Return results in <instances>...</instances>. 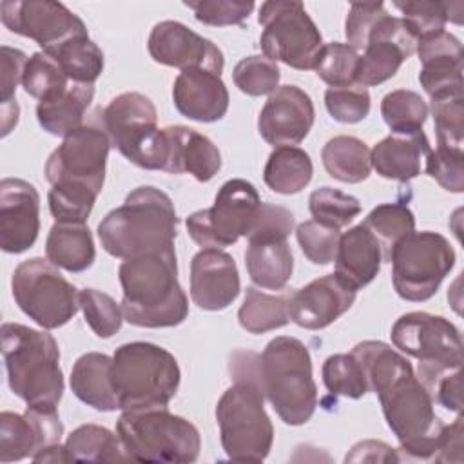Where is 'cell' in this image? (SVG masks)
Returning <instances> with one entry per match:
<instances>
[{
  "label": "cell",
  "instance_id": "5bb4252c",
  "mask_svg": "<svg viewBox=\"0 0 464 464\" xmlns=\"http://www.w3.org/2000/svg\"><path fill=\"white\" fill-rule=\"evenodd\" d=\"M261 198L256 187L241 178L221 185L210 208L187 218L188 236L203 248H223L239 237H248L259 214Z\"/></svg>",
  "mask_w": 464,
  "mask_h": 464
},
{
  "label": "cell",
  "instance_id": "8d00e7d4",
  "mask_svg": "<svg viewBox=\"0 0 464 464\" xmlns=\"http://www.w3.org/2000/svg\"><path fill=\"white\" fill-rule=\"evenodd\" d=\"M47 54L60 63L67 78L74 83L94 85L103 71V51L89 38V34L76 36Z\"/></svg>",
  "mask_w": 464,
  "mask_h": 464
},
{
  "label": "cell",
  "instance_id": "277c9868",
  "mask_svg": "<svg viewBox=\"0 0 464 464\" xmlns=\"http://www.w3.org/2000/svg\"><path fill=\"white\" fill-rule=\"evenodd\" d=\"M178 216L172 199L160 188L138 187L125 203L111 210L98 225V237L107 254L130 259L174 245Z\"/></svg>",
  "mask_w": 464,
  "mask_h": 464
},
{
  "label": "cell",
  "instance_id": "db71d44e",
  "mask_svg": "<svg viewBox=\"0 0 464 464\" xmlns=\"http://www.w3.org/2000/svg\"><path fill=\"white\" fill-rule=\"evenodd\" d=\"M96 198L98 196L87 190L63 187H51L47 194L53 218L63 223H85L96 203Z\"/></svg>",
  "mask_w": 464,
  "mask_h": 464
},
{
  "label": "cell",
  "instance_id": "cb8c5ba5",
  "mask_svg": "<svg viewBox=\"0 0 464 464\" xmlns=\"http://www.w3.org/2000/svg\"><path fill=\"white\" fill-rule=\"evenodd\" d=\"M415 53L422 63L419 82L431 100L462 94V44L440 31L417 42Z\"/></svg>",
  "mask_w": 464,
  "mask_h": 464
},
{
  "label": "cell",
  "instance_id": "603a6c76",
  "mask_svg": "<svg viewBox=\"0 0 464 464\" xmlns=\"http://www.w3.org/2000/svg\"><path fill=\"white\" fill-rule=\"evenodd\" d=\"M357 292L335 274L317 277L294 292L288 301V315L297 326L321 330L337 321L355 303Z\"/></svg>",
  "mask_w": 464,
  "mask_h": 464
},
{
  "label": "cell",
  "instance_id": "6da1fadb",
  "mask_svg": "<svg viewBox=\"0 0 464 464\" xmlns=\"http://www.w3.org/2000/svg\"><path fill=\"white\" fill-rule=\"evenodd\" d=\"M352 353L364 370L370 392L379 397L399 450L406 459H433L446 424L435 413V402L410 361L381 341H362Z\"/></svg>",
  "mask_w": 464,
  "mask_h": 464
},
{
  "label": "cell",
  "instance_id": "ba28073f",
  "mask_svg": "<svg viewBox=\"0 0 464 464\" xmlns=\"http://www.w3.org/2000/svg\"><path fill=\"white\" fill-rule=\"evenodd\" d=\"M116 435L129 459L138 462L185 464L194 462L201 450L198 428L167 406L123 411Z\"/></svg>",
  "mask_w": 464,
  "mask_h": 464
},
{
  "label": "cell",
  "instance_id": "6125c7cd",
  "mask_svg": "<svg viewBox=\"0 0 464 464\" xmlns=\"http://www.w3.org/2000/svg\"><path fill=\"white\" fill-rule=\"evenodd\" d=\"M18 103L16 100L11 103H2V136H7L11 132V129L16 125L18 121Z\"/></svg>",
  "mask_w": 464,
  "mask_h": 464
},
{
  "label": "cell",
  "instance_id": "74e56055",
  "mask_svg": "<svg viewBox=\"0 0 464 464\" xmlns=\"http://www.w3.org/2000/svg\"><path fill=\"white\" fill-rule=\"evenodd\" d=\"M428 112L430 109L422 96L410 89L392 91L381 102L382 120L393 134L420 132L426 123Z\"/></svg>",
  "mask_w": 464,
  "mask_h": 464
},
{
  "label": "cell",
  "instance_id": "7bdbcfd3",
  "mask_svg": "<svg viewBox=\"0 0 464 464\" xmlns=\"http://www.w3.org/2000/svg\"><path fill=\"white\" fill-rule=\"evenodd\" d=\"M308 208L314 221L339 230L352 223L355 216H359L361 203L355 196H350L343 190L321 187L310 194Z\"/></svg>",
  "mask_w": 464,
  "mask_h": 464
},
{
  "label": "cell",
  "instance_id": "8992f818",
  "mask_svg": "<svg viewBox=\"0 0 464 464\" xmlns=\"http://www.w3.org/2000/svg\"><path fill=\"white\" fill-rule=\"evenodd\" d=\"M257 382L285 424L301 426L312 419L317 386L304 343L288 335L272 339L257 357Z\"/></svg>",
  "mask_w": 464,
  "mask_h": 464
},
{
  "label": "cell",
  "instance_id": "816d5d0a",
  "mask_svg": "<svg viewBox=\"0 0 464 464\" xmlns=\"http://www.w3.org/2000/svg\"><path fill=\"white\" fill-rule=\"evenodd\" d=\"M426 174L433 178L444 190L460 194L464 190V152L437 145L426 156Z\"/></svg>",
  "mask_w": 464,
  "mask_h": 464
},
{
  "label": "cell",
  "instance_id": "8fae6325",
  "mask_svg": "<svg viewBox=\"0 0 464 464\" xmlns=\"http://www.w3.org/2000/svg\"><path fill=\"white\" fill-rule=\"evenodd\" d=\"M11 292L18 308L44 330L67 324L80 308V292L44 257L25 259L14 268Z\"/></svg>",
  "mask_w": 464,
  "mask_h": 464
},
{
  "label": "cell",
  "instance_id": "681fc988",
  "mask_svg": "<svg viewBox=\"0 0 464 464\" xmlns=\"http://www.w3.org/2000/svg\"><path fill=\"white\" fill-rule=\"evenodd\" d=\"M431 116L437 132V145L462 149L464 145V100L460 96H450L442 100H431Z\"/></svg>",
  "mask_w": 464,
  "mask_h": 464
},
{
  "label": "cell",
  "instance_id": "4dcf8cb0",
  "mask_svg": "<svg viewBox=\"0 0 464 464\" xmlns=\"http://www.w3.org/2000/svg\"><path fill=\"white\" fill-rule=\"evenodd\" d=\"M47 259L67 272L87 270L96 257L92 234L85 223L56 221L45 239Z\"/></svg>",
  "mask_w": 464,
  "mask_h": 464
},
{
  "label": "cell",
  "instance_id": "f1b7e54d",
  "mask_svg": "<svg viewBox=\"0 0 464 464\" xmlns=\"http://www.w3.org/2000/svg\"><path fill=\"white\" fill-rule=\"evenodd\" d=\"M245 265L252 283L259 288H285L294 270V257L286 237L250 236L245 252Z\"/></svg>",
  "mask_w": 464,
  "mask_h": 464
},
{
  "label": "cell",
  "instance_id": "7c38bea8",
  "mask_svg": "<svg viewBox=\"0 0 464 464\" xmlns=\"http://www.w3.org/2000/svg\"><path fill=\"white\" fill-rule=\"evenodd\" d=\"M263 33L259 38L263 56L283 62L299 71L315 67L323 49V36L301 2L268 0L257 16Z\"/></svg>",
  "mask_w": 464,
  "mask_h": 464
},
{
  "label": "cell",
  "instance_id": "ffe728a7",
  "mask_svg": "<svg viewBox=\"0 0 464 464\" xmlns=\"http://www.w3.org/2000/svg\"><path fill=\"white\" fill-rule=\"evenodd\" d=\"M314 120L312 98L297 85H283L268 94L257 118V130L274 147L297 145L308 136Z\"/></svg>",
  "mask_w": 464,
  "mask_h": 464
},
{
  "label": "cell",
  "instance_id": "ee69618b",
  "mask_svg": "<svg viewBox=\"0 0 464 464\" xmlns=\"http://www.w3.org/2000/svg\"><path fill=\"white\" fill-rule=\"evenodd\" d=\"M78 303L85 323L98 337L109 339L121 328L125 319L121 304H118L109 294L96 288H83L78 294Z\"/></svg>",
  "mask_w": 464,
  "mask_h": 464
},
{
  "label": "cell",
  "instance_id": "2e32d148",
  "mask_svg": "<svg viewBox=\"0 0 464 464\" xmlns=\"http://www.w3.org/2000/svg\"><path fill=\"white\" fill-rule=\"evenodd\" d=\"M0 20L11 33L34 40L44 53L76 36H87L82 18L53 0H4Z\"/></svg>",
  "mask_w": 464,
  "mask_h": 464
},
{
  "label": "cell",
  "instance_id": "e575fe53",
  "mask_svg": "<svg viewBox=\"0 0 464 464\" xmlns=\"http://www.w3.org/2000/svg\"><path fill=\"white\" fill-rule=\"evenodd\" d=\"M69 462H127L121 440L111 430L98 424H82L65 440Z\"/></svg>",
  "mask_w": 464,
  "mask_h": 464
},
{
  "label": "cell",
  "instance_id": "d6a6232c",
  "mask_svg": "<svg viewBox=\"0 0 464 464\" xmlns=\"http://www.w3.org/2000/svg\"><path fill=\"white\" fill-rule=\"evenodd\" d=\"M314 165L310 156L295 145H283L270 152L263 179L270 190L290 196L301 192L310 183Z\"/></svg>",
  "mask_w": 464,
  "mask_h": 464
},
{
  "label": "cell",
  "instance_id": "bcb514c9",
  "mask_svg": "<svg viewBox=\"0 0 464 464\" xmlns=\"http://www.w3.org/2000/svg\"><path fill=\"white\" fill-rule=\"evenodd\" d=\"M236 87L248 96L272 94L279 87L281 71L276 62L261 54L239 60L232 72Z\"/></svg>",
  "mask_w": 464,
  "mask_h": 464
},
{
  "label": "cell",
  "instance_id": "44dd1931",
  "mask_svg": "<svg viewBox=\"0 0 464 464\" xmlns=\"http://www.w3.org/2000/svg\"><path fill=\"white\" fill-rule=\"evenodd\" d=\"M40 232V194L20 178L0 181V246L7 254L29 250Z\"/></svg>",
  "mask_w": 464,
  "mask_h": 464
},
{
  "label": "cell",
  "instance_id": "1f68e13d",
  "mask_svg": "<svg viewBox=\"0 0 464 464\" xmlns=\"http://www.w3.org/2000/svg\"><path fill=\"white\" fill-rule=\"evenodd\" d=\"M92 96L94 85L71 82L63 94L38 102L36 118L40 127L53 136H67L83 125V116Z\"/></svg>",
  "mask_w": 464,
  "mask_h": 464
},
{
  "label": "cell",
  "instance_id": "6f0895ef",
  "mask_svg": "<svg viewBox=\"0 0 464 464\" xmlns=\"http://www.w3.org/2000/svg\"><path fill=\"white\" fill-rule=\"evenodd\" d=\"M27 60L24 51L2 45V103L14 102V92L18 83H22Z\"/></svg>",
  "mask_w": 464,
  "mask_h": 464
},
{
  "label": "cell",
  "instance_id": "7a4b0ae2",
  "mask_svg": "<svg viewBox=\"0 0 464 464\" xmlns=\"http://www.w3.org/2000/svg\"><path fill=\"white\" fill-rule=\"evenodd\" d=\"M257 357L252 352L230 355L234 384L216 406L223 451L236 462H263L274 444V426L257 382Z\"/></svg>",
  "mask_w": 464,
  "mask_h": 464
},
{
  "label": "cell",
  "instance_id": "c3c4849f",
  "mask_svg": "<svg viewBox=\"0 0 464 464\" xmlns=\"http://www.w3.org/2000/svg\"><path fill=\"white\" fill-rule=\"evenodd\" d=\"M417 379L426 386L433 402H439L442 408L455 413L462 411L460 368H433L419 364Z\"/></svg>",
  "mask_w": 464,
  "mask_h": 464
},
{
  "label": "cell",
  "instance_id": "d6986e66",
  "mask_svg": "<svg viewBox=\"0 0 464 464\" xmlns=\"http://www.w3.org/2000/svg\"><path fill=\"white\" fill-rule=\"evenodd\" d=\"M63 435L56 406H25V411L0 413V462L33 457L38 450L58 444Z\"/></svg>",
  "mask_w": 464,
  "mask_h": 464
},
{
  "label": "cell",
  "instance_id": "60d3db41",
  "mask_svg": "<svg viewBox=\"0 0 464 464\" xmlns=\"http://www.w3.org/2000/svg\"><path fill=\"white\" fill-rule=\"evenodd\" d=\"M401 11V18L413 34V38L419 42L422 38H428L431 34H437L440 31H446L448 22L460 24L451 13L453 9H459L462 4H451V2H395L393 4Z\"/></svg>",
  "mask_w": 464,
  "mask_h": 464
},
{
  "label": "cell",
  "instance_id": "3957f363",
  "mask_svg": "<svg viewBox=\"0 0 464 464\" xmlns=\"http://www.w3.org/2000/svg\"><path fill=\"white\" fill-rule=\"evenodd\" d=\"M121 310L140 328H169L188 315V299L178 281L174 245L160 252L123 259L118 268Z\"/></svg>",
  "mask_w": 464,
  "mask_h": 464
},
{
  "label": "cell",
  "instance_id": "e0dca14e",
  "mask_svg": "<svg viewBox=\"0 0 464 464\" xmlns=\"http://www.w3.org/2000/svg\"><path fill=\"white\" fill-rule=\"evenodd\" d=\"M417 49V40L399 16L384 14L372 31L362 54L359 56L355 83L361 87L381 85L393 78Z\"/></svg>",
  "mask_w": 464,
  "mask_h": 464
},
{
  "label": "cell",
  "instance_id": "94428289",
  "mask_svg": "<svg viewBox=\"0 0 464 464\" xmlns=\"http://www.w3.org/2000/svg\"><path fill=\"white\" fill-rule=\"evenodd\" d=\"M33 462H53V464H58V462H69V457L65 453V446L63 444H51L47 448H42L38 450L33 457H31Z\"/></svg>",
  "mask_w": 464,
  "mask_h": 464
},
{
  "label": "cell",
  "instance_id": "ab89813d",
  "mask_svg": "<svg viewBox=\"0 0 464 464\" xmlns=\"http://www.w3.org/2000/svg\"><path fill=\"white\" fill-rule=\"evenodd\" d=\"M69 82L71 80L67 78L60 63L44 51L29 56L22 76L24 91L38 102H45L63 94L69 87Z\"/></svg>",
  "mask_w": 464,
  "mask_h": 464
},
{
  "label": "cell",
  "instance_id": "7dc6e473",
  "mask_svg": "<svg viewBox=\"0 0 464 464\" xmlns=\"http://www.w3.org/2000/svg\"><path fill=\"white\" fill-rule=\"evenodd\" d=\"M324 105L330 116L341 123L362 121L372 107L370 92L353 83L346 87H328L324 92Z\"/></svg>",
  "mask_w": 464,
  "mask_h": 464
},
{
  "label": "cell",
  "instance_id": "9a60e30c",
  "mask_svg": "<svg viewBox=\"0 0 464 464\" xmlns=\"http://www.w3.org/2000/svg\"><path fill=\"white\" fill-rule=\"evenodd\" d=\"M392 343L406 355L419 359V364L433 368L462 366V337L459 328L442 315L410 312L392 326Z\"/></svg>",
  "mask_w": 464,
  "mask_h": 464
},
{
  "label": "cell",
  "instance_id": "484cf974",
  "mask_svg": "<svg viewBox=\"0 0 464 464\" xmlns=\"http://www.w3.org/2000/svg\"><path fill=\"white\" fill-rule=\"evenodd\" d=\"M165 134V165L170 174L188 172L198 181H210L221 169L218 147L203 134L183 125L163 127Z\"/></svg>",
  "mask_w": 464,
  "mask_h": 464
},
{
  "label": "cell",
  "instance_id": "30bf717a",
  "mask_svg": "<svg viewBox=\"0 0 464 464\" xmlns=\"http://www.w3.org/2000/svg\"><path fill=\"white\" fill-rule=\"evenodd\" d=\"M102 123L116 147L130 163L147 170H163L165 140L158 129V112L141 92H121L102 111Z\"/></svg>",
  "mask_w": 464,
  "mask_h": 464
},
{
  "label": "cell",
  "instance_id": "d4e9b609",
  "mask_svg": "<svg viewBox=\"0 0 464 464\" xmlns=\"http://www.w3.org/2000/svg\"><path fill=\"white\" fill-rule=\"evenodd\" d=\"M172 100L179 114L188 120L212 123L228 111V91L221 74L208 69H185L172 87Z\"/></svg>",
  "mask_w": 464,
  "mask_h": 464
},
{
  "label": "cell",
  "instance_id": "b9f144b4",
  "mask_svg": "<svg viewBox=\"0 0 464 464\" xmlns=\"http://www.w3.org/2000/svg\"><path fill=\"white\" fill-rule=\"evenodd\" d=\"M323 382L332 395L348 399L364 397L370 388L364 370L353 353H335L323 362Z\"/></svg>",
  "mask_w": 464,
  "mask_h": 464
},
{
  "label": "cell",
  "instance_id": "11a10c76",
  "mask_svg": "<svg viewBox=\"0 0 464 464\" xmlns=\"http://www.w3.org/2000/svg\"><path fill=\"white\" fill-rule=\"evenodd\" d=\"M386 14L382 2H355L350 5V11L344 20L346 44L355 51H362L368 44L372 31L377 22Z\"/></svg>",
  "mask_w": 464,
  "mask_h": 464
},
{
  "label": "cell",
  "instance_id": "9c48e42d",
  "mask_svg": "<svg viewBox=\"0 0 464 464\" xmlns=\"http://www.w3.org/2000/svg\"><path fill=\"white\" fill-rule=\"evenodd\" d=\"M392 283L399 297L422 303L433 297L455 265L450 241L431 230L410 232L390 250Z\"/></svg>",
  "mask_w": 464,
  "mask_h": 464
},
{
  "label": "cell",
  "instance_id": "4fadbf2b",
  "mask_svg": "<svg viewBox=\"0 0 464 464\" xmlns=\"http://www.w3.org/2000/svg\"><path fill=\"white\" fill-rule=\"evenodd\" d=\"M111 149L109 134L100 118H92L63 136L49 154L45 178L51 187L80 188L98 196L105 181V165Z\"/></svg>",
  "mask_w": 464,
  "mask_h": 464
},
{
  "label": "cell",
  "instance_id": "f907efd6",
  "mask_svg": "<svg viewBox=\"0 0 464 464\" xmlns=\"http://www.w3.org/2000/svg\"><path fill=\"white\" fill-rule=\"evenodd\" d=\"M297 243L306 256V259L314 265H330L335 257L339 245V230L319 225L317 221H303L295 228Z\"/></svg>",
  "mask_w": 464,
  "mask_h": 464
},
{
  "label": "cell",
  "instance_id": "f546056e",
  "mask_svg": "<svg viewBox=\"0 0 464 464\" xmlns=\"http://www.w3.org/2000/svg\"><path fill=\"white\" fill-rule=\"evenodd\" d=\"M112 357L100 352L80 355L71 370L69 384L72 393L98 411H114L118 399L111 382Z\"/></svg>",
  "mask_w": 464,
  "mask_h": 464
},
{
  "label": "cell",
  "instance_id": "836d02e7",
  "mask_svg": "<svg viewBox=\"0 0 464 464\" xmlns=\"http://www.w3.org/2000/svg\"><path fill=\"white\" fill-rule=\"evenodd\" d=\"M326 172L343 183H361L370 176L372 160L368 145L355 136H335L321 150Z\"/></svg>",
  "mask_w": 464,
  "mask_h": 464
},
{
  "label": "cell",
  "instance_id": "91938a15",
  "mask_svg": "<svg viewBox=\"0 0 464 464\" xmlns=\"http://www.w3.org/2000/svg\"><path fill=\"white\" fill-rule=\"evenodd\" d=\"M435 462H462V415L453 424L444 426L440 446L433 455Z\"/></svg>",
  "mask_w": 464,
  "mask_h": 464
},
{
  "label": "cell",
  "instance_id": "83f0119b",
  "mask_svg": "<svg viewBox=\"0 0 464 464\" xmlns=\"http://www.w3.org/2000/svg\"><path fill=\"white\" fill-rule=\"evenodd\" d=\"M430 150V140L422 130L390 134L370 150V160L381 178L406 183L420 174V163Z\"/></svg>",
  "mask_w": 464,
  "mask_h": 464
},
{
  "label": "cell",
  "instance_id": "ac0fdd59",
  "mask_svg": "<svg viewBox=\"0 0 464 464\" xmlns=\"http://www.w3.org/2000/svg\"><path fill=\"white\" fill-rule=\"evenodd\" d=\"M147 49L154 62L181 71L199 67L221 74L225 67L223 53L214 42L174 20H165L152 27Z\"/></svg>",
  "mask_w": 464,
  "mask_h": 464
},
{
  "label": "cell",
  "instance_id": "f5cc1de1",
  "mask_svg": "<svg viewBox=\"0 0 464 464\" xmlns=\"http://www.w3.org/2000/svg\"><path fill=\"white\" fill-rule=\"evenodd\" d=\"M194 13V18L207 25H241L254 11V2L245 0H199L183 2Z\"/></svg>",
  "mask_w": 464,
  "mask_h": 464
},
{
  "label": "cell",
  "instance_id": "f6af8a7d",
  "mask_svg": "<svg viewBox=\"0 0 464 464\" xmlns=\"http://www.w3.org/2000/svg\"><path fill=\"white\" fill-rule=\"evenodd\" d=\"M359 56V51H355L348 44L330 42L323 45L314 71L330 87L353 85Z\"/></svg>",
  "mask_w": 464,
  "mask_h": 464
},
{
  "label": "cell",
  "instance_id": "52a82bcc",
  "mask_svg": "<svg viewBox=\"0 0 464 464\" xmlns=\"http://www.w3.org/2000/svg\"><path fill=\"white\" fill-rule=\"evenodd\" d=\"M179 379L176 357L158 344L125 343L112 355L111 382L121 411L167 406L179 388Z\"/></svg>",
  "mask_w": 464,
  "mask_h": 464
},
{
  "label": "cell",
  "instance_id": "7402d4cb",
  "mask_svg": "<svg viewBox=\"0 0 464 464\" xmlns=\"http://www.w3.org/2000/svg\"><path fill=\"white\" fill-rule=\"evenodd\" d=\"M236 261L221 248H201L190 261V297L201 310L218 312L239 295Z\"/></svg>",
  "mask_w": 464,
  "mask_h": 464
},
{
  "label": "cell",
  "instance_id": "9f6ffc18",
  "mask_svg": "<svg viewBox=\"0 0 464 464\" xmlns=\"http://www.w3.org/2000/svg\"><path fill=\"white\" fill-rule=\"evenodd\" d=\"M294 230V214L279 205L261 203L257 219L254 223L250 236H281L288 237Z\"/></svg>",
  "mask_w": 464,
  "mask_h": 464
},
{
  "label": "cell",
  "instance_id": "4316f807",
  "mask_svg": "<svg viewBox=\"0 0 464 464\" xmlns=\"http://www.w3.org/2000/svg\"><path fill=\"white\" fill-rule=\"evenodd\" d=\"M382 259L384 256L377 237L361 223L341 234L334 257V274L357 292L375 279Z\"/></svg>",
  "mask_w": 464,
  "mask_h": 464
},
{
  "label": "cell",
  "instance_id": "680465c9",
  "mask_svg": "<svg viewBox=\"0 0 464 464\" xmlns=\"http://www.w3.org/2000/svg\"><path fill=\"white\" fill-rule=\"evenodd\" d=\"M402 457L392 446L381 440L357 442L344 457V462H401Z\"/></svg>",
  "mask_w": 464,
  "mask_h": 464
},
{
  "label": "cell",
  "instance_id": "5b68a950",
  "mask_svg": "<svg viewBox=\"0 0 464 464\" xmlns=\"http://www.w3.org/2000/svg\"><path fill=\"white\" fill-rule=\"evenodd\" d=\"M0 334L11 392L27 406H58L63 395V373L56 339L18 323H4Z\"/></svg>",
  "mask_w": 464,
  "mask_h": 464
},
{
  "label": "cell",
  "instance_id": "f35d334b",
  "mask_svg": "<svg viewBox=\"0 0 464 464\" xmlns=\"http://www.w3.org/2000/svg\"><path fill=\"white\" fill-rule=\"evenodd\" d=\"M362 225L377 237L384 259L393 245L415 230V216L404 203H381L366 216Z\"/></svg>",
  "mask_w": 464,
  "mask_h": 464
},
{
  "label": "cell",
  "instance_id": "d590c367",
  "mask_svg": "<svg viewBox=\"0 0 464 464\" xmlns=\"http://www.w3.org/2000/svg\"><path fill=\"white\" fill-rule=\"evenodd\" d=\"M290 295H270L254 286L246 288L245 301L237 312V321L248 334H265L288 324Z\"/></svg>",
  "mask_w": 464,
  "mask_h": 464
}]
</instances>
